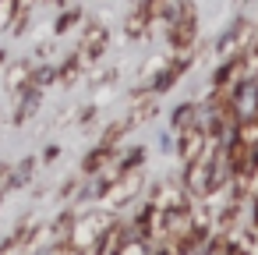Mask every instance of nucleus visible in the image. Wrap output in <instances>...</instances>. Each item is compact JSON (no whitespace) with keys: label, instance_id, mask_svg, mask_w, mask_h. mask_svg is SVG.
Returning <instances> with one entry per match:
<instances>
[{"label":"nucleus","instance_id":"nucleus-3","mask_svg":"<svg viewBox=\"0 0 258 255\" xmlns=\"http://www.w3.org/2000/svg\"><path fill=\"white\" fill-rule=\"evenodd\" d=\"M138 188H142V177L135 174V170H127V177H124V184H113L106 195H110V202L113 206H127L135 195H138Z\"/></svg>","mask_w":258,"mask_h":255},{"label":"nucleus","instance_id":"nucleus-4","mask_svg":"<svg viewBox=\"0 0 258 255\" xmlns=\"http://www.w3.org/2000/svg\"><path fill=\"white\" fill-rule=\"evenodd\" d=\"M117 255H149V244H145L138 234H131V237H127V241L117 248Z\"/></svg>","mask_w":258,"mask_h":255},{"label":"nucleus","instance_id":"nucleus-2","mask_svg":"<svg viewBox=\"0 0 258 255\" xmlns=\"http://www.w3.org/2000/svg\"><path fill=\"white\" fill-rule=\"evenodd\" d=\"M230 110H233L237 121H254V117H258V85H254V82H240V85L233 89Z\"/></svg>","mask_w":258,"mask_h":255},{"label":"nucleus","instance_id":"nucleus-10","mask_svg":"<svg viewBox=\"0 0 258 255\" xmlns=\"http://www.w3.org/2000/svg\"><path fill=\"white\" fill-rule=\"evenodd\" d=\"M39 255H50V251H39Z\"/></svg>","mask_w":258,"mask_h":255},{"label":"nucleus","instance_id":"nucleus-9","mask_svg":"<svg viewBox=\"0 0 258 255\" xmlns=\"http://www.w3.org/2000/svg\"><path fill=\"white\" fill-rule=\"evenodd\" d=\"M223 255H251V251H247V248H226Z\"/></svg>","mask_w":258,"mask_h":255},{"label":"nucleus","instance_id":"nucleus-5","mask_svg":"<svg viewBox=\"0 0 258 255\" xmlns=\"http://www.w3.org/2000/svg\"><path fill=\"white\" fill-rule=\"evenodd\" d=\"M103 46H106V32H103V29H96V36H89V39H85V50H82V57H89V54L96 57Z\"/></svg>","mask_w":258,"mask_h":255},{"label":"nucleus","instance_id":"nucleus-7","mask_svg":"<svg viewBox=\"0 0 258 255\" xmlns=\"http://www.w3.org/2000/svg\"><path fill=\"white\" fill-rule=\"evenodd\" d=\"M173 124H180V128H191V124H195V107H180V110L173 114Z\"/></svg>","mask_w":258,"mask_h":255},{"label":"nucleus","instance_id":"nucleus-1","mask_svg":"<svg viewBox=\"0 0 258 255\" xmlns=\"http://www.w3.org/2000/svg\"><path fill=\"white\" fill-rule=\"evenodd\" d=\"M184 184H187V191H191V195L205 198V195L216 188V160H212L209 152H198V156L191 160V167H187Z\"/></svg>","mask_w":258,"mask_h":255},{"label":"nucleus","instance_id":"nucleus-8","mask_svg":"<svg viewBox=\"0 0 258 255\" xmlns=\"http://www.w3.org/2000/svg\"><path fill=\"white\" fill-rule=\"evenodd\" d=\"M15 8H18V0H0V29H8L11 15H15Z\"/></svg>","mask_w":258,"mask_h":255},{"label":"nucleus","instance_id":"nucleus-6","mask_svg":"<svg viewBox=\"0 0 258 255\" xmlns=\"http://www.w3.org/2000/svg\"><path fill=\"white\" fill-rule=\"evenodd\" d=\"M202 145H205V142H198V135H191V138H187V142L180 145V156H184V160L191 163V160L198 156V149H202Z\"/></svg>","mask_w":258,"mask_h":255}]
</instances>
